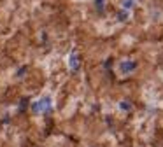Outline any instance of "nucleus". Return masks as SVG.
I'll list each match as a JSON object with an SVG mask.
<instances>
[{
	"instance_id": "nucleus-1",
	"label": "nucleus",
	"mask_w": 163,
	"mask_h": 147,
	"mask_svg": "<svg viewBox=\"0 0 163 147\" xmlns=\"http://www.w3.org/2000/svg\"><path fill=\"white\" fill-rule=\"evenodd\" d=\"M49 109H51V100H49V98H42V100H39V102L33 103V110L35 112H39V110L48 112Z\"/></svg>"
},
{
	"instance_id": "nucleus-2",
	"label": "nucleus",
	"mask_w": 163,
	"mask_h": 147,
	"mask_svg": "<svg viewBox=\"0 0 163 147\" xmlns=\"http://www.w3.org/2000/svg\"><path fill=\"white\" fill-rule=\"evenodd\" d=\"M70 65H72V70H77V58H75V54L72 56V60H70Z\"/></svg>"
}]
</instances>
